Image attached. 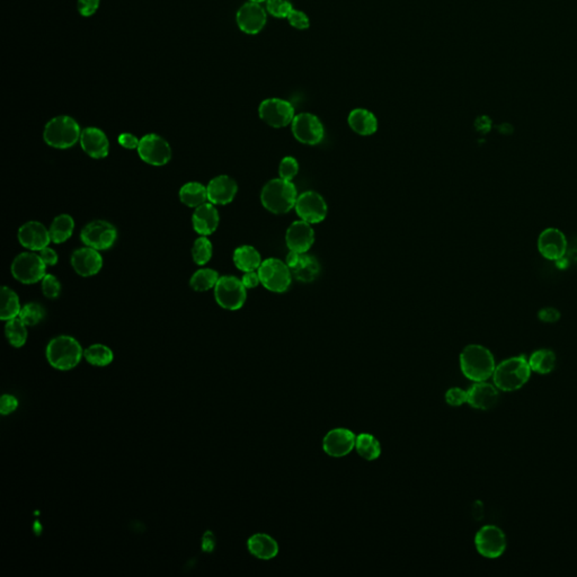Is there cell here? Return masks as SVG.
Returning a JSON list of instances; mask_svg holds the SVG:
<instances>
[{
    "label": "cell",
    "mask_w": 577,
    "mask_h": 577,
    "mask_svg": "<svg viewBox=\"0 0 577 577\" xmlns=\"http://www.w3.org/2000/svg\"><path fill=\"white\" fill-rule=\"evenodd\" d=\"M298 196L297 187L292 181L280 177L266 183L260 193V201L270 213L283 215L296 207Z\"/></svg>",
    "instance_id": "6da1fadb"
},
{
    "label": "cell",
    "mask_w": 577,
    "mask_h": 577,
    "mask_svg": "<svg viewBox=\"0 0 577 577\" xmlns=\"http://www.w3.org/2000/svg\"><path fill=\"white\" fill-rule=\"evenodd\" d=\"M462 374L475 382L486 381L494 374L495 361L490 350L477 344L466 346L460 354Z\"/></svg>",
    "instance_id": "7a4b0ae2"
},
{
    "label": "cell",
    "mask_w": 577,
    "mask_h": 577,
    "mask_svg": "<svg viewBox=\"0 0 577 577\" xmlns=\"http://www.w3.org/2000/svg\"><path fill=\"white\" fill-rule=\"evenodd\" d=\"M531 374L529 361L524 357H509L500 363L493 378L498 389L504 391H518L526 385Z\"/></svg>",
    "instance_id": "3957f363"
},
{
    "label": "cell",
    "mask_w": 577,
    "mask_h": 577,
    "mask_svg": "<svg viewBox=\"0 0 577 577\" xmlns=\"http://www.w3.org/2000/svg\"><path fill=\"white\" fill-rule=\"evenodd\" d=\"M80 125L70 116H56L46 123L43 132L44 141L57 149H68L80 141Z\"/></svg>",
    "instance_id": "277c9868"
},
{
    "label": "cell",
    "mask_w": 577,
    "mask_h": 577,
    "mask_svg": "<svg viewBox=\"0 0 577 577\" xmlns=\"http://www.w3.org/2000/svg\"><path fill=\"white\" fill-rule=\"evenodd\" d=\"M82 348L71 336H58L49 343L46 357L50 364L58 370H70L80 362Z\"/></svg>",
    "instance_id": "5b68a950"
},
{
    "label": "cell",
    "mask_w": 577,
    "mask_h": 577,
    "mask_svg": "<svg viewBox=\"0 0 577 577\" xmlns=\"http://www.w3.org/2000/svg\"><path fill=\"white\" fill-rule=\"evenodd\" d=\"M258 272L260 283L269 291L284 293L291 286V271L286 263L279 258H271L263 260Z\"/></svg>",
    "instance_id": "8992f818"
},
{
    "label": "cell",
    "mask_w": 577,
    "mask_h": 577,
    "mask_svg": "<svg viewBox=\"0 0 577 577\" xmlns=\"http://www.w3.org/2000/svg\"><path fill=\"white\" fill-rule=\"evenodd\" d=\"M247 288L237 277L232 275L219 277L215 286V301L228 310H238L246 301Z\"/></svg>",
    "instance_id": "52a82bcc"
},
{
    "label": "cell",
    "mask_w": 577,
    "mask_h": 577,
    "mask_svg": "<svg viewBox=\"0 0 577 577\" xmlns=\"http://www.w3.org/2000/svg\"><path fill=\"white\" fill-rule=\"evenodd\" d=\"M46 265L40 255L22 253L15 258L12 264V274L23 284H34L46 277Z\"/></svg>",
    "instance_id": "ba28073f"
},
{
    "label": "cell",
    "mask_w": 577,
    "mask_h": 577,
    "mask_svg": "<svg viewBox=\"0 0 577 577\" xmlns=\"http://www.w3.org/2000/svg\"><path fill=\"white\" fill-rule=\"evenodd\" d=\"M260 119L273 127H284L295 119V108L284 99H269L260 103L258 108Z\"/></svg>",
    "instance_id": "9c48e42d"
},
{
    "label": "cell",
    "mask_w": 577,
    "mask_h": 577,
    "mask_svg": "<svg viewBox=\"0 0 577 577\" xmlns=\"http://www.w3.org/2000/svg\"><path fill=\"white\" fill-rule=\"evenodd\" d=\"M80 238L86 246L96 251H105L115 243L118 232L115 227L108 221L96 220L88 224L82 230Z\"/></svg>",
    "instance_id": "30bf717a"
},
{
    "label": "cell",
    "mask_w": 577,
    "mask_h": 577,
    "mask_svg": "<svg viewBox=\"0 0 577 577\" xmlns=\"http://www.w3.org/2000/svg\"><path fill=\"white\" fill-rule=\"evenodd\" d=\"M138 153L140 158L147 164L164 166L172 158V148L164 138L151 133L140 139Z\"/></svg>",
    "instance_id": "8fae6325"
},
{
    "label": "cell",
    "mask_w": 577,
    "mask_h": 577,
    "mask_svg": "<svg viewBox=\"0 0 577 577\" xmlns=\"http://www.w3.org/2000/svg\"><path fill=\"white\" fill-rule=\"evenodd\" d=\"M295 209L301 220L310 224H319L325 220L329 213L323 196L314 191H307L298 196Z\"/></svg>",
    "instance_id": "7c38bea8"
},
{
    "label": "cell",
    "mask_w": 577,
    "mask_h": 577,
    "mask_svg": "<svg viewBox=\"0 0 577 577\" xmlns=\"http://www.w3.org/2000/svg\"><path fill=\"white\" fill-rule=\"evenodd\" d=\"M292 133L298 141L305 144H318L325 134L323 123L312 113H301L295 116L291 123Z\"/></svg>",
    "instance_id": "4fadbf2b"
},
{
    "label": "cell",
    "mask_w": 577,
    "mask_h": 577,
    "mask_svg": "<svg viewBox=\"0 0 577 577\" xmlns=\"http://www.w3.org/2000/svg\"><path fill=\"white\" fill-rule=\"evenodd\" d=\"M477 552L487 558H497L507 549V538L495 526H483L475 537Z\"/></svg>",
    "instance_id": "5bb4252c"
},
{
    "label": "cell",
    "mask_w": 577,
    "mask_h": 577,
    "mask_svg": "<svg viewBox=\"0 0 577 577\" xmlns=\"http://www.w3.org/2000/svg\"><path fill=\"white\" fill-rule=\"evenodd\" d=\"M286 263L291 271L292 277L300 282H312L319 275V263L308 253L290 252Z\"/></svg>",
    "instance_id": "9a60e30c"
},
{
    "label": "cell",
    "mask_w": 577,
    "mask_h": 577,
    "mask_svg": "<svg viewBox=\"0 0 577 577\" xmlns=\"http://www.w3.org/2000/svg\"><path fill=\"white\" fill-rule=\"evenodd\" d=\"M357 436L348 429H334L324 438L323 448L327 455L335 458L348 456L355 448Z\"/></svg>",
    "instance_id": "2e32d148"
},
{
    "label": "cell",
    "mask_w": 577,
    "mask_h": 577,
    "mask_svg": "<svg viewBox=\"0 0 577 577\" xmlns=\"http://www.w3.org/2000/svg\"><path fill=\"white\" fill-rule=\"evenodd\" d=\"M237 25L246 34H258L266 24V13L260 4H245L236 15Z\"/></svg>",
    "instance_id": "e0dca14e"
},
{
    "label": "cell",
    "mask_w": 577,
    "mask_h": 577,
    "mask_svg": "<svg viewBox=\"0 0 577 577\" xmlns=\"http://www.w3.org/2000/svg\"><path fill=\"white\" fill-rule=\"evenodd\" d=\"M314 241V229L307 221H295L286 230V243L290 252L308 253Z\"/></svg>",
    "instance_id": "ac0fdd59"
},
{
    "label": "cell",
    "mask_w": 577,
    "mask_h": 577,
    "mask_svg": "<svg viewBox=\"0 0 577 577\" xmlns=\"http://www.w3.org/2000/svg\"><path fill=\"white\" fill-rule=\"evenodd\" d=\"M71 265L80 277H93L102 269L103 258L96 249L82 247L71 255Z\"/></svg>",
    "instance_id": "d6986e66"
},
{
    "label": "cell",
    "mask_w": 577,
    "mask_h": 577,
    "mask_svg": "<svg viewBox=\"0 0 577 577\" xmlns=\"http://www.w3.org/2000/svg\"><path fill=\"white\" fill-rule=\"evenodd\" d=\"M20 245L31 251H41L49 246L51 241L50 232L39 221H30L18 230Z\"/></svg>",
    "instance_id": "ffe728a7"
},
{
    "label": "cell",
    "mask_w": 577,
    "mask_h": 577,
    "mask_svg": "<svg viewBox=\"0 0 577 577\" xmlns=\"http://www.w3.org/2000/svg\"><path fill=\"white\" fill-rule=\"evenodd\" d=\"M538 248L547 260H558L563 258L567 251V241L560 230L548 228L539 236Z\"/></svg>",
    "instance_id": "44dd1931"
},
{
    "label": "cell",
    "mask_w": 577,
    "mask_h": 577,
    "mask_svg": "<svg viewBox=\"0 0 577 577\" xmlns=\"http://www.w3.org/2000/svg\"><path fill=\"white\" fill-rule=\"evenodd\" d=\"M82 151L94 159H103L110 153L108 137L101 129L86 127L82 131L80 139Z\"/></svg>",
    "instance_id": "7402d4cb"
},
{
    "label": "cell",
    "mask_w": 577,
    "mask_h": 577,
    "mask_svg": "<svg viewBox=\"0 0 577 577\" xmlns=\"http://www.w3.org/2000/svg\"><path fill=\"white\" fill-rule=\"evenodd\" d=\"M207 189L208 200L211 203L226 205L235 198L238 185L230 176L220 175L211 179Z\"/></svg>",
    "instance_id": "603a6c76"
},
{
    "label": "cell",
    "mask_w": 577,
    "mask_h": 577,
    "mask_svg": "<svg viewBox=\"0 0 577 577\" xmlns=\"http://www.w3.org/2000/svg\"><path fill=\"white\" fill-rule=\"evenodd\" d=\"M468 393V404L477 410H487L494 407L498 402V391L495 387L485 381L476 382Z\"/></svg>",
    "instance_id": "cb8c5ba5"
},
{
    "label": "cell",
    "mask_w": 577,
    "mask_h": 577,
    "mask_svg": "<svg viewBox=\"0 0 577 577\" xmlns=\"http://www.w3.org/2000/svg\"><path fill=\"white\" fill-rule=\"evenodd\" d=\"M218 210L215 204L204 203L196 208L193 213V228L202 236H209L217 230L219 226Z\"/></svg>",
    "instance_id": "d4e9b609"
},
{
    "label": "cell",
    "mask_w": 577,
    "mask_h": 577,
    "mask_svg": "<svg viewBox=\"0 0 577 577\" xmlns=\"http://www.w3.org/2000/svg\"><path fill=\"white\" fill-rule=\"evenodd\" d=\"M247 547L251 554L260 559L270 560L279 554V545L273 538L265 533H256L249 538Z\"/></svg>",
    "instance_id": "484cf974"
},
{
    "label": "cell",
    "mask_w": 577,
    "mask_h": 577,
    "mask_svg": "<svg viewBox=\"0 0 577 577\" xmlns=\"http://www.w3.org/2000/svg\"><path fill=\"white\" fill-rule=\"evenodd\" d=\"M348 121L352 130L361 136H371L378 130V120L376 116L364 108L352 110Z\"/></svg>",
    "instance_id": "4316f807"
},
{
    "label": "cell",
    "mask_w": 577,
    "mask_h": 577,
    "mask_svg": "<svg viewBox=\"0 0 577 577\" xmlns=\"http://www.w3.org/2000/svg\"><path fill=\"white\" fill-rule=\"evenodd\" d=\"M262 262L258 249L248 245L238 247L234 253V263L243 272L256 271L260 269Z\"/></svg>",
    "instance_id": "83f0119b"
},
{
    "label": "cell",
    "mask_w": 577,
    "mask_h": 577,
    "mask_svg": "<svg viewBox=\"0 0 577 577\" xmlns=\"http://www.w3.org/2000/svg\"><path fill=\"white\" fill-rule=\"evenodd\" d=\"M179 198L186 207L198 208L208 200V189L198 182H190L179 190Z\"/></svg>",
    "instance_id": "f1b7e54d"
},
{
    "label": "cell",
    "mask_w": 577,
    "mask_h": 577,
    "mask_svg": "<svg viewBox=\"0 0 577 577\" xmlns=\"http://www.w3.org/2000/svg\"><path fill=\"white\" fill-rule=\"evenodd\" d=\"M75 229V221L69 215H60L52 221L50 237L54 243H63L68 241Z\"/></svg>",
    "instance_id": "f546056e"
},
{
    "label": "cell",
    "mask_w": 577,
    "mask_h": 577,
    "mask_svg": "<svg viewBox=\"0 0 577 577\" xmlns=\"http://www.w3.org/2000/svg\"><path fill=\"white\" fill-rule=\"evenodd\" d=\"M355 449L360 456L368 462L379 458L380 453H381L379 441L369 433H361L357 436Z\"/></svg>",
    "instance_id": "4dcf8cb0"
},
{
    "label": "cell",
    "mask_w": 577,
    "mask_h": 577,
    "mask_svg": "<svg viewBox=\"0 0 577 577\" xmlns=\"http://www.w3.org/2000/svg\"><path fill=\"white\" fill-rule=\"evenodd\" d=\"M20 298L13 291L12 288L3 286L1 288V309L0 318L1 320H11L20 316Z\"/></svg>",
    "instance_id": "1f68e13d"
},
{
    "label": "cell",
    "mask_w": 577,
    "mask_h": 577,
    "mask_svg": "<svg viewBox=\"0 0 577 577\" xmlns=\"http://www.w3.org/2000/svg\"><path fill=\"white\" fill-rule=\"evenodd\" d=\"M530 368L537 374H547L556 367V355L550 350H539L529 360Z\"/></svg>",
    "instance_id": "d6a6232c"
},
{
    "label": "cell",
    "mask_w": 577,
    "mask_h": 577,
    "mask_svg": "<svg viewBox=\"0 0 577 577\" xmlns=\"http://www.w3.org/2000/svg\"><path fill=\"white\" fill-rule=\"evenodd\" d=\"M218 280V272L213 269H201L192 275L190 286L198 292L208 291L210 288H215Z\"/></svg>",
    "instance_id": "836d02e7"
},
{
    "label": "cell",
    "mask_w": 577,
    "mask_h": 577,
    "mask_svg": "<svg viewBox=\"0 0 577 577\" xmlns=\"http://www.w3.org/2000/svg\"><path fill=\"white\" fill-rule=\"evenodd\" d=\"M5 333H6L7 340L15 348H20L25 344L27 340V329L23 320L20 318H13L8 320L5 327Z\"/></svg>",
    "instance_id": "e575fe53"
},
{
    "label": "cell",
    "mask_w": 577,
    "mask_h": 577,
    "mask_svg": "<svg viewBox=\"0 0 577 577\" xmlns=\"http://www.w3.org/2000/svg\"><path fill=\"white\" fill-rule=\"evenodd\" d=\"M84 355L88 362L96 367H105L113 361V352L102 344H94L86 348Z\"/></svg>",
    "instance_id": "d590c367"
},
{
    "label": "cell",
    "mask_w": 577,
    "mask_h": 577,
    "mask_svg": "<svg viewBox=\"0 0 577 577\" xmlns=\"http://www.w3.org/2000/svg\"><path fill=\"white\" fill-rule=\"evenodd\" d=\"M192 256L198 265H205L213 258L211 241L207 237L198 238L193 243Z\"/></svg>",
    "instance_id": "8d00e7d4"
},
{
    "label": "cell",
    "mask_w": 577,
    "mask_h": 577,
    "mask_svg": "<svg viewBox=\"0 0 577 577\" xmlns=\"http://www.w3.org/2000/svg\"><path fill=\"white\" fill-rule=\"evenodd\" d=\"M44 316H46L44 309L37 303H27L20 312V318L23 320L26 326L37 325L44 318Z\"/></svg>",
    "instance_id": "74e56055"
},
{
    "label": "cell",
    "mask_w": 577,
    "mask_h": 577,
    "mask_svg": "<svg viewBox=\"0 0 577 577\" xmlns=\"http://www.w3.org/2000/svg\"><path fill=\"white\" fill-rule=\"evenodd\" d=\"M267 12L277 18H288L290 13L292 12V5L288 0H267L266 4Z\"/></svg>",
    "instance_id": "f35d334b"
},
{
    "label": "cell",
    "mask_w": 577,
    "mask_h": 577,
    "mask_svg": "<svg viewBox=\"0 0 577 577\" xmlns=\"http://www.w3.org/2000/svg\"><path fill=\"white\" fill-rule=\"evenodd\" d=\"M299 173V164L295 157L288 156L281 160L279 174L281 179L292 181Z\"/></svg>",
    "instance_id": "ab89813d"
},
{
    "label": "cell",
    "mask_w": 577,
    "mask_h": 577,
    "mask_svg": "<svg viewBox=\"0 0 577 577\" xmlns=\"http://www.w3.org/2000/svg\"><path fill=\"white\" fill-rule=\"evenodd\" d=\"M43 295L50 299L59 297L61 292V284L57 277L52 274H46L42 280Z\"/></svg>",
    "instance_id": "60d3db41"
},
{
    "label": "cell",
    "mask_w": 577,
    "mask_h": 577,
    "mask_svg": "<svg viewBox=\"0 0 577 577\" xmlns=\"http://www.w3.org/2000/svg\"><path fill=\"white\" fill-rule=\"evenodd\" d=\"M468 393L460 388H451L445 393V402L453 407L462 406L464 402H467Z\"/></svg>",
    "instance_id": "b9f144b4"
},
{
    "label": "cell",
    "mask_w": 577,
    "mask_h": 577,
    "mask_svg": "<svg viewBox=\"0 0 577 577\" xmlns=\"http://www.w3.org/2000/svg\"><path fill=\"white\" fill-rule=\"evenodd\" d=\"M288 23L292 27L298 30H307L309 27V18L305 13L292 9L288 16Z\"/></svg>",
    "instance_id": "7bdbcfd3"
},
{
    "label": "cell",
    "mask_w": 577,
    "mask_h": 577,
    "mask_svg": "<svg viewBox=\"0 0 577 577\" xmlns=\"http://www.w3.org/2000/svg\"><path fill=\"white\" fill-rule=\"evenodd\" d=\"M99 4L101 0H77V8L80 15L89 18L97 12Z\"/></svg>",
    "instance_id": "ee69618b"
},
{
    "label": "cell",
    "mask_w": 577,
    "mask_h": 577,
    "mask_svg": "<svg viewBox=\"0 0 577 577\" xmlns=\"http://www.w3.org/2000/svg\"><path fill=\"white\" fill-rule=\"evenodd\" d=\"M18 399L11 395H4L1 397V402H0V413L3 415H7L14 412L18 408Z\"/></svg>",
    "instance_id": "f6af8a7d"
},
{
    "label": "cell",
    "mask_w": 577,
    "mask_h": 577,
    "mask_svg": "<svg viewBox=\"0 0 577 577\" xmlns=\"http://www.w3.org/2000/svg\"><path fill=\"white\" fill-rule=\"evenodd\" d=\"M118 140H119V144H121L122 147L125 148V149H130V151L138 149L139 144H140V140L131 133H122Z\"/></svg>",
    "instance_id": "bcb514c9"
},
{
    "label": "cell",
    "mask_w": 577,
    "mask_h": 577,
    "mask_svg": "<svg viewBox=\"0 0 577 577\" xmlns=\"http://www.w3.org/2000/svg\"><path fill=\"white\" fill-rule=\"evenodd\" d=\"M241 282H243V286H245L246 288H256L260 283L258 272H245V274H243V279H241Z\"/></svg>",
    "instance_id": "7dc6e473"
},
{
    "label": "cell",
    "mask_w": 577,
    "mask_h": 577,
    "mask_svg": "<svg viewBox=\"0 0 577 577\" xmlns=\"http://www.w3.org/2000/svg\"><path fill=\"white\" fill-rule=\"evenodd\" d=\"M40 258H42V260L44 263H46V265L54 266L58 263L57 252L53 251V249L50 248V247H46V248L41 249Z\"/></svg>",
    "instance_id": "c3c4849f"
},
{
    "label": "cell",
    "mask_w": 577,
    "mask_h": 577,
    "mask_svg": "<svg viewBox=\"0 0 577 577\" xmlns=\"http://www.w3.org/2000/svg\"><path fill=\"white\" fill-rule=\"evenodd\" d=\"M215 539L213 532H205V535H203V539H202V548H203L204 552H213V549H215Z\"/></svg>",
    "instance_id": "681fc988"
},
{
    "label": "cell",
    "mask_w": 577,
    "mask_h": 577,
    "mask_svg": "<svg viewBox=\"0 0 577 577\" xmlns=\"http://www.w3.org/2000/svg\"><path fill=\"white\" fill-rule=\"evenodd\" d=\"M540 318L543 322L552 323V322H556L559 318V314H558L557 310L552 308L543 309V312H540Z\"/></svg>",
    "instance_id": "f907efd6"
},
{
    "label": "cell",
    "mask_w": 577,
    "mask_h": 577,
    "mask_svg": "<svg viewBox=\"0 0 577 577\" xmlns=\"http://www.w3.org/2000/svg\"><path fill=\"white\" fill-rule=\"evenodd\" d=\"M249 1H252V3H263V1H266V0H249Z\"/></svg>",
    "instance_id": "816d5d0a"
}]
</instances>
